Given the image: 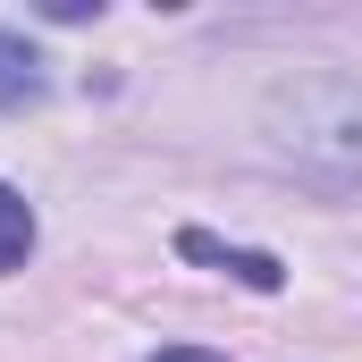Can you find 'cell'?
<instances>
[{"mask_svg": "<svg viewBox=\"0 0 362 362\" xmlns=\"http://www.w3.org/2000/svg\"><path fill=\"white\" fill-rule=\"evenodd\" d=\"M185 262H211V270H228L236 286H253V295H278L286 286V262L278 253H253V245H219V236H202V228H185L177 236Z\"/></svg>", "mask_w": 362, "mask_h": 362, "instance_id": "6da1fadb", "label": "cell"}, {"mask_svg": "<svg viewBox=\"0 0 362 362\" xmlns=\"http://www.w3.org/2000/svg\"><path fill=\"white\" fill-rule=\"evenodd\" d=\"M51 93V76H42V51L25 42V34H8L0 25V110H34Z\"/></svg>", "mask_w": 362, "mask_h": 362, "instance_id": "7a4b0ae2", "label": "cell"}, {"mask_svg": "<svg viewBox=\"0 0 362 362\" xmlns=\"http://www.w3.org/2000/svg\"><path fill=\"white\" fill-rule=\"evenodd\" d=\"M25 253H34V211L17 185H0V270H25Z\"/></svg>", "mask_w": 362, "mask_h": 362, "instance_id": "3957f363", "label": "cell"}, {"mask_svg": "<svg viewBox=\"0 0 362 362\" xmlns=\"http://www.w3.org/2000/svg\"><path fill=\"white\" fill-rule=\"evenodd\" d=\"M42 17H59V25H85V17H101V0H42Z\"/></svg>", "mask_w": 362, "mask_h": 362, "instance_id": "277c9868", "label": "cell"}, {"mask_svg": "<svg viewBox=\"0 0 362 362\" xmlns=\"http://www.w3.org/2000/svg\"><path fill=\"white\" fill-rule=\"evenodd\" d=\"M152 362H228V354H202V346H160Z\"/></svg>", "mask_w": 362, "mask_h": 362, "instance_id": "5b68a950", "label": "cell"}]
</instances>
